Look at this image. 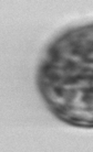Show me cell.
Returning a JSON list of instances; mask_svg holds the SVG:
<instances>
[{
    "instance_id": "1",
    "label": "cell",
    "mask_w": 93,
    "mask_h": 152,
    "mask_svg": "<svg viewBox=\"0 0 93 152\" xmlns=\"http://www.w3.org/2000/svg\"><path fill=\"white\" fill-rule=\"evenodd\" d=\"M38 84L55 117L74 127L93 128V24L54 40L40 66Z\"/></svg>"
}]
</instances>
